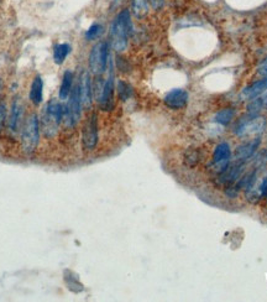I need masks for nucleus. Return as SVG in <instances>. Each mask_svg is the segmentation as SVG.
Instances as JSON below:
<instances>
[{"instance_id": "obj_1", "label": "nucleus", "mask_w": 267, "mask_h": 302, "mask_svg": "<svg viewBox=\"0 0 267 302\" xmlns=\"http://www.w3.org/2000/svg\"><path fill=\"white\" fill-rule=\"evenodd\" d=\"M131 30V20L129 10L119 12L110 29L111 46L115 51L121 52L128 46V39Z\"/></svg>"}, {"instance_id": "obj_2", "label": "nucleus", "mask_w": 267, "mask_h": 302, "mask_svg": "<svg viewBox=\"0 0 267 302\" xmlns=\"http://www.w3.org/2000/svg\"><path fill=\"white\" fill-rule=\"evenodd\" d=\"M62 119H63V106L57 99H52L46 104L42 111L41 128L44 136L47 138L56 136Z\"/></svg>"}, {"instance_id": "obj_3", "label": "nucleus", "mask_w": 267, "mask_h": 302, "mask_svg": "<svg viewBox=\"0 0 267 302\" xmlns=\"http://www.w3.org/2000/svg\"><path fill=\"white\" fill-rule=\"evenodd\" d=\"M40 140V121L36 114H31L25 123L21 134V144L25 152L31 153L36 150Z\"/></svg>"}, {"instance_id": "obj_4", "label": "nucleus", "mask_w": 267, "mask_h": 302, "mask_svg": "<svg viewBox=\"0 0 267 302\" xmlns=\"http://www.w3.org/2000/svg\"><path fill=\"white\" fill-rule=\"evenodd\" d=\"M81 108L82 101L81 97H79V89L78 86H76L69 94L68 104L63 106V119L67 126L73 128L77 125L81 118Z\"/></svg>"}, {"instance_id": "obj_5", "label": "nucleus", "mask_w": 267, "mask_h": 302, "mask_svg": "<svg viewBox=\"0 0 267 302\" xmlns=\"http://www.w3.org/2000/svg\"><path fill=\"white\" fill-rule=\"evenodd\" d=\"M109 58V46L106 42H99L91 49L89 54V68L91 73L101 74L106 69Z\"/></svg>"}, {"instance_id": "obj_6", "label": "nucleus", "mask_w": 267, "mask_h": 302, "mask_svg": "<svg viewBox=\"0 0 267 302\" xmlns=\"http://www.w3.org/2000/svg\"><path fill=\"white\" fill-rule=\"evenodd\" d=\"M82 144L86 150H94L98 144V119L96 114L89 115L82 130Z\"/></svg>"}, {"instance_id": "obj_7", "label": "nucleus", "mask_w": 267, "mask_h": 302, "mask_svg": "<svg viewBox=\"0 0 267 302\" xmlns=\"http://www.w3.org/2000/svg\"><path fill=\"white\" fill-rule=\"evenodd\" d=\"M265 128H266V120H265L264 116L252 115V118L241 121L237 125L235 134L241 136V138L242 136L256 135V134H261Z\"/></svg>"}, {"instance_id": "obj_8", "label": "nucleus", "mask_w": 267, "mask_h": 302, "mask_svg": "<svg viewBox=\"0 0 267 302\" xmlns=\"http://www.w3.org/2000/svg\"><path fill=\"white\" fill-rule=\"evenodd\" d=\"M114 74L113 71L109 74L108 79L101 88L100 97H99V105L103 110H111L114 106Z\"/></svg>"}, {"instance_id": "obj_9", "label": "nucleus", "mask_w": 267, "mask_h": 302, "mask_svg": "<svg viewBox=\"0 0 267 302\" xmlns=\"http://www.w3.org/2000/svg\"><path fill=\"white\" fill-rule=\"evenodd\" d=\"M165 104L171 109H182L187 105L188 93L184 89H172L165 97Z\"/></svg>"}, {"instance_id": "obj_10", "label": "nucleus", "mask_w": 267, "mask_h": 302, "mask_svg": "<svg viewBox=\"0 0 267 302\" xmlns=\"http://www.w3.org/2000/svg\"><path fill=\"white\" fill-rule=\"evenodd\" d=\"M78 89H79V97H81L82 106H84V108H90V105H91V83H90V77H89L88 72L84 71L83 73H82L81 78H79Z\"/></svg>"}, {"instance_id": "obj_11", "label": "nucleus", "mask_w": 267, "mask_h": 302, "mask_svg": "<svg viewBox=\"0 0 267 302\" xmlns=\"http://www.w3.org/2000/svg\"><path fill=\"white\" fill-rule=\"evenodd\" d=\"M22 113H24V106H22L21 101L19 98H15L11 104V109H10L9 115V129L11 133H16L20 128V123L22 119Z\"/></svg>"}, {"instance_id": "obj_12", "label": "nucleus", "mask_w": 267, "mask_h": 302, "mask_svg": "<svg viewBox=\"0 0 267 302\" xmlns=\"http://www.w3.org/2000/svg\"><path fill=\"white\" fill-rule=\"evenodd\" d=\"M260 143H261L260 138H256L254 139V140L249 141V143L244 144V145L239 146V148L236 149V153H235V157H236L237 162L242 163L244 161H246L247 158L251 157L255 151L257 150V148L260 146Z\"/></svg>"}, {"instance_id": "obj_13", "label": "nucleus", "mask_w": 267, "mask_h": 302, "mask_svg": "<svg viewBox=\"0 0 267 302\" xmlns=\"http://www.w3.org/2000/svg\"><path fill=\"white\" fill-rule=\"evenodd\" d=\"M44 99V81L40 76H36L31 83V88H30V101L35 104V105H40Z\"/></svg>"}, {"instance_id": "obj_14", "label": "nucleus", "mask_w": 267, "mask_h": 302, "mask_svg": "<svg viewBox=\"0 0 267 302\" xmlns=\"http://www.w3.org/2000/svg\"><path fill=\"white\" fill-rule=\"evenodd\" d=\"M63 279L64 282H66L67 289H68L69 291L74 292V294H79V292H82L84 290L83 284L79 281L78 275L74 274L71 270H64Z\"/></svg>"}, {"instance_id": "obj_15", "label": "nucleus", "mask_w": 267, "mask_h": 302, "mask_svg": "<svg viewBox=\"0 0 267 302\" xmlns=\"http://www.w3.org/2000/svg\"><path fill=\"white\" fill-rule=\"evenodd\" d=\"M266 89H267V77L266 78L261 79V81L255 82V83L251 84V86L246 87V88L244 89V92H242V96L247 99H254L256 98L257 96L264 93Z\"/></svg>"}, {"instance_id": "obj_16", "label": "nucleus", "mask_w": 267, "mask_h": 302, "mask_svg": "<svg viewBox=\"0 0 267 302\" xmlns=\"http://www.w3.org/2000/svg\"><path fill=\"white\" fill-rule=\"evenodd\" d=\"M72 89H73V73L71 71H66L62 78L61 87H59V99L62 101L68 99Z\"/></svg>"}, {"instance_id": "obj_17", "label": "nucleus", "mask_w": 267, "mask_h": 302, "mask_svg": "<svg viewBox=\"0 0 267 302\" xmlns=\"http://www.w3.org/2000/svg\"><path fill=\"white\" fill-rule=\"evenodd\" d=\"M265 108H267V93L262 94V96H257L247 105V110L251 115H256L259 111H261Z\"/></svg>"}, {"instance_id": "obj_18", "label": "nucleus", "mask_w": 267, "mask_h": 302, "mask_svg": "<svg viewBox=\"0 0 267 302\" xmlns=\"http://www.w3.org/2000/svg\"><path fill=\"white\" fill-rule=\"evenodd\" d=\"M71 52V45L58 44L53 50V61L56 64H62Z\"/></svg>"}, {"instance_id": "obj_19", "label": "nucleus", "mask_w": 267, "mask_h": 302, "mask_svg": "<svg viewBox=\"0 0 267 302\" xmlns=\"http://www.w3.org/2000/svg\"><path fill=\"white\" fill-rule=\"evenodd\" d=\"M230 157V146L229 144L222 143L215 148L214 152H213V160L215 163H220L226 161Z\"/></svg>"}, {"instance_id": "obj_20", "label": "nucleus", "mask_w": 267, "mask_h": 302, "mask_svg": "<svg viewBox=\"0 0 267 302\" xmlns=\"http://www.w3.org/2000/svg\"><path fill=\"white\" fill-rule=\"evenodd\" d=\"M133 10L135 16L143 17L148 11V0H133Z\"/></svg>"}, {"instance_id": "obj_21", "label": "nucleus", "mask_w": 267, "mask_h": 302, "mask_svg": "<svg viewBox=\"0 0 267 302\" xmlns=\"http://www.w3.org/2000/svg\"><path fill=\"white\" fill-rule=\"evenodd\" d=\"M234 110H232L231 108L222 109V110H220L219 113L215 115L214 120L217 121V123L222 124V125H226V124H229L230 121H231V119L234 118Z\"/></svg>"}, {"instance_id": "obj_22", "label": "nucleus", "mask_w": 267, "mask_h": 302, "mask_svg": "<svg viewBox=\"0 0 267 302\" xmlns=\"http://www.w3.org/2000/svg\"><path fill=\"white\" fill-rule=\"evenodd\" d=\"M118 94L120 97L121 101H128L131 96H133V88L130 84H128L124 81L118 82Z\"/></svg>"}, {"instance_id": "obj_23", "label": "nucleus", "mask_w": 267, "mask_h": 302, "mask_svg": "<svg viewBox=\"0 0 267 302\" xmlns=\"http://www.w3.org/2000/svg\"><path fill=\"white\" fill-rule=\"evenodd\" d=\"M101 30H103V27H101L100 25H99V24H93L90 27H89L88 30H87L86 39L89 40V41H91V40L96 39V37H98L99 35L101 34Z\"/></svg>"}, {"instance_id": "obj_24", "label": "nucleus", "mask_w": 267, "mask_h": 302, "mask_svg": "<svg viewBox=\"0 0 267 302\" xmlns=\"http://www.w3.org/2000/svg\"><path fill=\"white\" fill-rule=\"evenodd\" d=\"M5 119H6V105L4 103H0V131L5 124Z\"/></svg>"}, {"instance_id": "obj_25", "label": "nucleus", "mask_w": 267, "mask_h": 302, "mask_svg": "<svg viewBox=\"0 0 267 302\" xmlns=\"http://www.w3.org/2000/svg\"><path fill=\"white\" fill-rule=\"evenodd\" d=\"M259 74L267 77V58L262 61V63L259 66Z\"/></svg>"}, {"instance_id": "obj_26", "label": "nucleus", "mask_w": 267, "mask_h": 302, "mask_svg": "<svg viewBox=\"0 0 267 302\" xmlns=\"http://www.w3.org/2000/svg\"><path fill=\"white\" fill-rule=\"evenodd\" d=\"M260 192L264 197H267V178H264L261 186H260Z\"/></svg>"}, {"instance_id": "obj_27", "label": "nucleus", "mask_w": 267, "mask_h": 302, "mask_svg": "<svg viewBox=\"0 0 267 302\" xmlns=\"http://www.w3.org/2000/svg\"><path fill=\"white\" fill-rule=\"evenodd\" d=\"M148 1L151 2V5H152L153 9H160V7H162L163 5V0H148Z\"/></svg>"}, {"instance_id": "obj_28", "label": "nucleus", "mask_w": 267, "mask_h": 302, "mask_svg": "<svg viewBox=\"0 0 267 302\" xmlns=\"http://www.w3.org/2000/svg\"><path fill=\"white\" fill-rule=\"evenodd\" d=\"M0 89H1V81H0Z\"/></svg>"}]
</instances>
